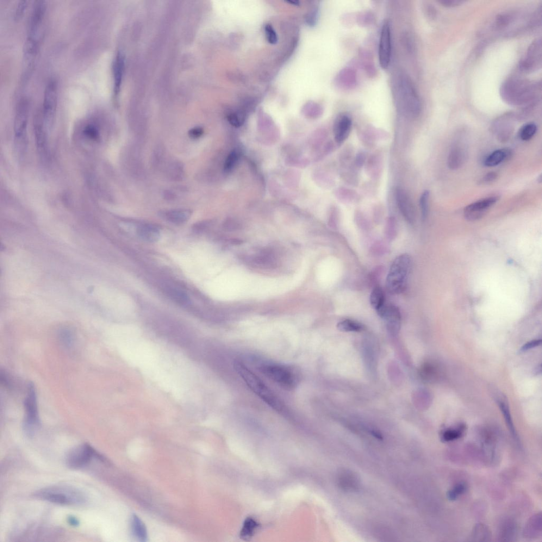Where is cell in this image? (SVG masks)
<instances>
[{
  "label": "cell",
  "instance_id": "d6986e66",
  "mask_svg": "<svg viewBox=\"0 0 542 542\" xmlns=\"http://www.w3.org/2000/svg\"><path fill=\"white\" fill-rule=\"evenodd\" d=\"M352 123L351 118L347 115L341 114L336 118L334 126V138L336 142L341 144L347 139L351 132Z\"/></svg>",
  "mask_w": 542,
  "mask_h": 542
},
{
  "label": "cell",
  "instance_id": "7402d4cb",
  "mask_svg": "<svg viewBox=\"0 0 542 542\" xmlns=\"http://www.w3.org/2000/svg\"><path fill=\"white\" fill-rule=\"evenodd\" d=\"M124 57L123 54L118 52L116 54L113 63V77L114 85V95L117 98L119 95L122 82L124 70Z\"/></svg>",
  "mask_w": 542,
  "mask_h": 542
},
{
  "label": "cell",
  "instance_id": "603a6c76",
  "mask_svg": "<svg viewBox=\"0 0 542 542\" xmlns=\"http://www.w3.org/2000/svg\"><path fill=\"white\" fill-rule=\"evenodd\" d=\"M512 150L509 148L497 149L489 154L484 161V165L487 167H495L507 160L512 155Z\"/></svg>",
  "mask_w": 542,
  "mask_h": 542
},
{
  "label": "cell",
  "instance_id": "e0dca14e",
  "mask_svg": "<svg viewBox=\"0 0 542 542\" xmlns=\"http://www.w3.org/2000/svg\"><path fill=\"white\" fill-rule=\"evenodd\" d=\"M378 314L385 321L386 326L391 333L400 331L401 316L400 309L395 305H387L378 311Z\"/></svg>",
  "mask_w": 542,
  "mask_h": 542
},
{
  "label": "cell",
  "instance_id": "ee69618b",
  "mask_svg": "<svg viewBox=\"0 0 542 542\" xmlns=\"http://www.w3.org/2000/svg\"><path fill=\"white\" fill-rule=\"evenodd\" d=\"M60 338L61 343L67 348L72 346L74 341V336L71 330L65 328L60 333Z\"/></svg>",
  "mask_w": 542,
  "mask_h": 542
},
{
  "label": "cell",
  "instance_id": "db71d44e",
  "mask_svg": "<svg viewBox=\"0 0 542 542\" xmlns=\"http://www.w3.org/2000/svg\"><path fill=\"white\" fill-rule=\"evenodd\" d=\"M366 160L365 155L363 152L359 153L356 159V164L358 167H361L364 164Z\"/></svg>",
  "mask_w": 542,
  "mask_h": 542
},
{
  "label": "cell",
  "instance_id": "e575fe53",
  "mask_svg": "<svg viewBox=\"0 0 542 542\" xmlns=\"http://www.w3.org/2000/svg\"><path fill=\"white\" fill-rule=\"evenodd\" d=\"M167 294L173 301L181 306H186L190 302L189 296L183 291L171 289L167 291Z\"/></svg>",
  "mask_w": 542,
  "mask_h": 542
},
{
  "label": "cell",
  "instance_id": "f546056e",
  "mask_svg": "<svg viewBox=\"0 0 542 542\" xmlns=\"http://www.w3.org/2000/svg\"><path fill=\"white\" fill-rule=\"evenodd\" d=\"M372 307L378 311L385 306V296L382 289L376 286L371 292L370 298Z\"/></svg>",
  "mask_w": 542,
  "mask_h": 542
},
{
  "label": "cell",
  "instance_id": "11a10c76",
  "mask_svg": "<svg viewBox=\"0 0 542 542\" xmlns=\"http://www.w3.org/2000/svg\"><path fill=\"white\" fill-rule=\"evenodd\" d=\"M67 522L68 524L73 527H78L80 525L79 520L73 516H68Z\"/></svg>",
  "mask_w": 542,
  "mask_h": 542
},
{
  "label": "cell",
  "instance_id": "4fadbf2b",
  "mask_svg": "<svg viewBox=\"0 0 542 542\" xmlns=\"http://www.w3.org/2000/svg\"><path fill=\"white\" fill-rule=\"evenodd\" d=\"M514 128V116L509 114L498 118L491 124L490 130L498 141L506 142L513 135Z\"/></svg>",
  "mask_w": 542,
  "mask_h": 542
},
{
  "label": "cell",
  "instance_id": "cb8c5ba5",
  "mask_svg": "<svg viewBox=\"0 0 542 542\" xmlns=\"http://www.w3.org/2000/svg\"><path fill=\"white\" fill-rule=\"evenodd\" d=\"M137 234L142 241L149 242H157L161 238L159 228L151 224L141 225L137 230Z\"/></svg>",
  "mask_w": 542,
  "mask_h": 542
},
{
  "label": "cell",
  "instance_id": "44dd1931",
  "mask_svg": "<svg viewBox=\"0 0 542 542\" xmlns=\"http://www.w3.org/2000/svg\"><path fill=\"white\" fill-rule=\"evenodd\" d=\"M338 482L341 490L353 492L357 491L360 487V480L358 476L350 470L341 471L338 477Z\"/></svg>",
  "mask_w": 542,
  "mask_h": 542
},
{
  "label": "cell",
  "instance_id": "8fae6325",
  "mask_svg": "<svg viewBox=\"0 0 542 542\" xmlns=\"http://www.w3.org/2000/svg\"><path fill=\"white\" fill-rule=\"evenodd\" d=\"M58 91L57 80L54 78L50 79L46 84L43 94L41 112L43 123L48 130L52 126L57 112Z\"/></svg>",
  "mask_w": 542,
  "mask_h": 542
},
{
  "label": "cell",
  "instance_id": "30bf717a",
  "mask_svg": "<svg viewBox=\"0 0 542 542\" xmlns=\"http://www.w3.org/2000/svg\"><path fill=\"white\" fill-rule=\"evenodd\" d=\"M105 462V458L89 444L84 443L72 448L66 455L65 462L68 468L79 469L88 465L93 458Z\"/></svg>",
  "mask_w": 542,
  "mask_h": 542
},
{
  "label": "cell",
  "instance_id": "6da1fadb",
  "mask_svg": "<svg viewBox=\"0 0 542 542\" xmlns=\"http://www.w3.org/2000/svg\"><path fill=\"white\" fill-rule=\"evenodd\" d=\"M46 6L45 1L37 2L33 9L23 46V59L28 68H32L38 53L42 36Z\"/></svg>",
  "mask_w": 542,
  "mask_h": 542
},
{
  "label": "cell",
  "instance_id": "7c38bea8",
  "mask_svg": "<svg viewBox=\"0 0 542 542\" xmlns=\"http://www.w3.org/2000/svg\"><path fill=\"white\" fill-rule=\"evenodd\" d=\"M500 199V196H490L467 205L464 209L465 220L473 221L481 219L487 210L499 201Z\"/></svg>",
  "mask_w": 542,
  "mask_h": 542
},
{
  "label": "cell",
  "instance_id": "9f6ffc18",
  "mask_svg": "<svg viewBox=\"0 0 542 542\" xmlns=\"http://www.w3.org/2000/svg\"><path fill=\"white\" fill-rule=\"evenodd\" d=\"M286 2L290 3L292 5H296V6L300 5V1H288Z\"/></svg>",
  "mask_w": 542,
  "mask_h": 542
},
{
  "label": "cell",
  "instance_id": "816d5d0a",
  "mask_svg": "<svg viewBox=\"0 0 542 542\" xmlns=\"http://www.w3.org/2000/svg\"><path fill=\"white\" fill-rule=\"evenodd\" d=\"M204 133V130L201 127H196L189 130V136L191 139H197L200 138Z\"/></svg>",
  "mask_w": 542,
  "mask_h": 542
},
{
  "label": "cell",
  "instance_id": "d6a6232c",
  "mask_svg": "<svg viewBox=\"0 0 542 542\" xmlns=\"http://www.w3.org/2000/svg\"><path fill=\"white\" fill-rule=\"evenodd\" d=\"M336 197L343 203H355L359 201V197L356 192L345 188H340L336 192Z\"/></svg>",
  "mask_w": 542,
  "mask_h": 542
},
{
  "label": "cell",
  "instance_id": "c3c4849f",
  "mask_svg": "<svg viewBox=\"0 0 542 542\" xmlns=\"http://www.w3.org/2000/svg\"><path fill=\"white\" fill-rule=\"evenodd\" d=\"M27 7L28 1L27 0H21L18 2L15 12V18L17 20L21 18Z\"/></svg>",
  "mask_w": 542,
  "mask_h": 542
},
{
  "label": "cell",
  "instance_id": "484cf974",
  "mask_svg": "<svg viewBox=\"0 0 542 542\" xmlns=\"http://www.w3.org/2000/svg\"><path fill=\"white\" fill-rule=\"evenodd\" d=\"M542 532V516L537 514L529 520L524 529L525 537L534 539L539 537Z\"/></svg>",
  "mask_w": 542,
  "mask_h": 542
},
{
  "label": "cell",
  "instance_id": "d4e9b609",
  "mask_svg": "<svg viewBox=\"0 0 542 542\" xmlns=\"http://www.w3.org/2000/svg\"><path fill=\"white\" fill-rule=\"evenodd\" d=\"M191 215V211L185 209L166 211L161 214L165 220L176 225H181L188 221Z\"/></svg>",
  "mask_w": 542,
  "mask_h": 542
},
{
  "label": "cell",
  "instance_id": "2e32d148",
  "mask_svg": "<svg viewBox=\"0 0 542 542\" xmlns=\"http://www.w3.org/2000/svg\"><path fill=\"white\" fill-rule=\"evenodd\" d=\"M468 149L465 142L457 141L454 142L448 154L447 165L451 170H457L462 167L468 160Z\"/></svg>",
  "mask_w": 542,
  "mask_h": 542
},
{
  "label": "cell",
  "instance_id": "60d3db41",
  "mask_svg": "<svg viewBox=\"0 0 542 542\" xmlns=\"http://www.w3.org/2000/svg\"><path fill=\"white\" fill-rule=\"evenodd\" d=\"M437 369L435 366L431 363H426L423 364L420 370L421 377L425 381H432L437 376Z\"/></svg>",
  "mask_w": 542,
  "mask_h": 542
},
{
  "label": "cell",
  "instance_id": "7dc6e473",
  "mask_svg": "<svg viewBox=\"0 0 542 542\" xmlns=\"http://www.w3.org/2000/svg\"><path fill=\"white\" fill-rule=\"evenodd\" d=\"M240 153L239 152L234 151L231 154H229L228 158L226 160L225 164V170L226 171H230L234 167V165L239 158Z\"/></svg>",
  "mask_w": 542,
  "mask_h": 542
},
{
  "label": "cell",
  "instance_id": "74e56055",
  "mask_svg": "<svg viewBox=\"0 0 542 542\" xmlns=\"http://www.w3.org/2000/svg\"><path fill=\"white\" fill-rule=\"evenodd\" d=\"M253 261L255 264L263 267L271 268L276 265L275 259L273 254L269 252L261 254L255 257Z\"/></svg>",
  "mask_w": 542,
  "mask_h": 542
},
{
  "label": "cell",
  "instance_id": "836d02e7",
  "mask_svg": "<svg viewBox=\"0 0 542 542\" xmlns=\"http://www.w3.org/2000/svg\"><path fill=\"white\" fill-rule=\"evenodd\" d=\"M337 328L339 331L344 332H360L364 329L362 324L351 320H345L339 322Z\"/></svg>",
  "mask_w": 542,
  "mask_h": 542
},
{
  "label": "cell",
  "instance_id": "ffe728a7",
  "mask_svg": "<svg viewBox=\"0 0 542 542\" xmlns=\"http://www.w3.org/2000/svg\"><path fill=\"white\" fill-rule=\"evenodd\" d=\"M34 129L37 147L40 153L46 155L47 153V132L48 129L43 123L42 113L39 114L35 118Z\"/></svg>",
  "mask_w": 542,
  "mask_h": 542
},
{
  "label": "cell",
  "instance_id": "f907efd6",
  "mask_svg": "<svg viewBox=\"0 0 542 542\" xmlns=\"http://www.w3.org/2000/svg\"><path fill=\"white\" fill-rule=\"evenodd\" d=\"M542 343L541 340H535L527 342L521 348V352H526L533 348L540 346Z\"/></svg>",
  "mask_w": 542,
  "mask_h": 542
},
{
  "label": "cell",
  "instance_id": "7bdbcfd3",
  "mask_svg": "<svg viewBox=\"0 0 542 542\" xmlns=\"http://www.w3.org/2000/svg\"><path fill=\"white\" fill-rule=\"evenodd\" d=\"M430 192L425 190L422 192L420 200V205L422 219L425 220L428 215Z\"/></svg>",
  "mask_w": 542,
  "mask_h": 542
},
{
  "label": "cell",
  "instance_id": "ac0fdd59",
  "mask_svg": "<svg viewBox=\"0 0 542 542\" xmlns=\"http://www.w3.org/2000/svg\"><path fill=\"white\" fill-rule=\"evenodd\" d=\"M395 198L398 207L404 219L408 223H413L415 221V209L407 193L401 188H397L395 191Z\"/></svg>",
  "mask_w": 542,
  "mask_h": 542
},
{
  "label": "cell",
  "instance_id": "f5cc1de1",
  "mask_svg": "<svg viewBox=\"0 0 542 542\" xmlns=\"http://www.w3.org/2000/svg\"><path fill=\"white\" fill-rule=\"evenodd\" d=\"M439 2L445 7H454L462 4L464 1H459V0H440Z\"/></svg>",
  "mask_w": 542,
  "mask_h": 542
},
{
  "label": "cell",
  "instance_id": "6f0895ef",
  "mask_svg": "<svg viewBox=\"0 0 542 542\" xmlns=\"http://www.w3.org/2000/svg\"><path fill=\"white\" fill-rule=\"evenodd\" d=\"M542 174H541V175L538 178V182L541 183L542 182Z\"/></svg>",
  "mask_w": 542,
  "mask_h": 542
},
{
  "label": "cell",
  "instance_id": "4dcf8cb0",
  "mask_svg": "<svg viewBox=\"0 0 542 542\" xmlns=\"http://www.w3.org/2000/svg\"><path fill=\"white\" fill-rule=\"evenodd\" d=\"M378 155H373L367 164V171L373 178L379 177L382 170V160Z\"/></svg>",
  "mask_w": 542,
  "mask_h": 542
},
{
  "label": "cell",
  "instance_id": "b9f144b4",
  "mask_svg": "<svg viewBox=\"0 0 542 542\" xmlns=\"http://www.w3.org/2000/svg\"><path fill=\"white\" fill-rule=\"evenodd\" d=\"M466 489L467 486L465 483H458L447 491L446 494L447 499L450 501H456L461 496L465 493Z\"/></svg>",
  "mask_w": 542,
  "mask_h": 542
},
{
  "label": "cell",
  "instance_id": "5b68a950",
  "mask_svg": "<svg viewBox=\"0 0 542 542\" xmlns=\"http://www.w3.org/2000/svg\"><path fill=\"white\" fill-rule=\"evenodd\" d=\"M258 369L262 375L283 389L294 390L300 383V374L294 367L287 365L263 362L259 365Z\"/></svg>",
  "mask_w": 542,
  "mask_h": 542
},
{
  "label": "cell",
  "instance_id": "ba28073f",
  "mask_svg": "<svg viewBox=\"0 0 542 542\" xmlns=\"http://www.w3.org/2000/svg\"><path fill=\"white\" fill-rule=\"evenodd\" d=\"M28 118L29 101L27 98L23 97L17 105L14 120L16 147L21 155L27 147Z\"/></svg>",
  "mask_w": 542,
  "mask_h": 542
},
{
  "label": "cell",
  "instance_id": "f35d334b",
  "mask_svg": "<svg viewBox=\"0 0 542 542\" xmlns=\"http://www.w3.org/2000/svg\"><path fill=\"white\" fill-rule=\"evenodd\" d=\"M516 527L514 523L511 521L506 522L502 525L500 530V538L504 541H509L513 539L516 534Z\"/></svg>",
  "mask_w": 542,
  "mask_h": 542
},
{
  "label": "cell",
  "instance_id": "1f68e13d",
  "mask_svg": "<svg viewBox=\"0 0 542 542\" xmlns=\"http://www.w3.org/2000/svg\"><path fill=\"white\" fill-rule=\"evenodd\" d=\"M465 431V426L463 425L458 427L448 428L441 433V440L444 442L456 441L462 437Z\"/></svg>",
  "mask_w": 542,
  "mask_h": 542
},
{
  "label": "cell",
  "instance_id": "681fc988",
  "mask_svg": "<svg viewBox=\"0 0 542 542\" xmlns=\"http://www.w3.org/2000/svg\"><path fill=\"white\" fill-rule=\"evenodd\" d=\"M498 174L495 172H489L484 176L483 177L480 181V183L482 184H487L495 181L497 179Z\"/></svg>",
  "mask_w": 542,
  "mask_h": 542
},
{
  "label": "cell",
  "instance_id": "f6af8a7d",
  "mask_svg": "<svg viewBox=\"0 0 542 542\" xmlns=\"http://www.w3.org/2000/svg\"><path fill=\"white\" fill-rule=\"evenodd\" d=\"M264 30L267 41L269 42L270 44H276L278 42V37L275 29L273 28L272 25L270 24H266Z\"/></svg>",
  "mask_w": 542,
  "mask_h": 542
},
{
  "label": "cell",
  "instance_id": "277c9868",
  "mask_svg": "<svg viewBox=\"0 0 542 542\" xmlns=\"http://www.w3.org/2000/svg\"><path fill=\"white\" fill-rule=\"evenodd\" d=\"M537 85L519 78L508 80L502 84L501 94L503 100L514 106L524 105L533 101L538 94Z\"/></svg>",
  "mask_w": 542,
  "mask_h": 542
},
{
  "label": "cell",
  "instance_id": "9a60e30c",
  "mask_svg": "<svg viewBox=\"0 0 542 542\" xmlns=\"http://www.w3.org/2000/svg\"><path fill=\"white\" fill-rule=\"evenodd\" d=\"M542 65L541 39L534 40L529 47L526 57L521 61V70L525 72H532L539 70Z\"/></svg>",
  "mask_w": 542,
  "mask_h": 542
},
{
  "label": "cell",
  "instance_id": "f1b7e54d",
  "mask_svg": "<svg viewBox=\"0 0 542 542\" xmlns=\"http://www.w3.org/2000/svg\"><path fill=\"white\" fill-rule=\"evenodd\" d=\"M498 404H499L500 407L501 408L502 413L504 417V420H505L507 426L509 430V432L511 435H512V437L513 438L515 441H516L517 443H519L520 441L518 435V434H517L516 429L513 422L512 416H511L510 410L507 404L505 402H503L500 401L499 402H498Z\"/></svg>",
  "mask_w": 542,
  "mask_h": 542
},
{
  "label": "cell",
  "instance_id": "8d00e7d4",
  "mask_svg": "<svg viewBox=\"0 0 542 542\" xmlns=\"http://www.w3.org/2000/svg\"><path fill=\"white\" fill-rule=\"evenodd\" d=\"M472 538L476 541H487L490 538V532L487 526L478 524L473 529Z\"/></svg>",
  "mask_w": 542,
  "mask_h": 542
},
{
  "label": "cell",
  "instance_id": "8992f818",
  "mask_svg": "<svg viewBox=\"0 0 542 542\" xmlns=\"http://www.w3.org/2000/svg\"><path fill=\"white\" fill-rule=\"evenodd\" d=\"M38 499L61 505L78 506L86 503L87 498L83 492L68 486H54L36 492Z\"/></svg>",
  "mask_w": 542,
  "mask_h": 542
},
{
  "label": "cell",
  "instance_id": "9c48e42d",
  "mask_svg": "<svg viewBox=\"0 0 542 542\" xmlns=\"http://www.w3.org/2000/svg\"><path fill=\"white\" fill-rule=\"evenodd\" d=\"M25 416L22 423L23 431L27 437L32 438L40 425L37 407L36 391L33 383L28 385L27 395L24 402Z\"/></svg>",
  "mask_w": 542,
  "mask_h": 542
},
{
  "label": "cell",
  "instance_id": "3957f363",
  "mask_svg": "<svg viewBox=\"0 0 542 542\" xmlns=\"http://www.w3.org/2000/svg\"><path fill=\"white\" fill-rule=\"evenodd\" d=\"M394 93L397 110L401 115L416 118L421 114L422 105L415 87L407 74L398 75Z\"/></svg>",
  "mask_w": 542,
  "mask_h": 542
},
{
  "label": "cell",
  "instance_id": "4316f807",
  "mask_svg": "<svg viewBox=\"0 0 542 542\" xmlns=\"http://www.w3.org/2000/svg\"><path fill=\"white\" fill-rule=\"evenodd\" d=\"M131 529L134 537L140 542L147 541L148 535L147 528L144 523L136 515H133L131 519Z\"/></svg>",
  "mask_w": 542,
  "mask_h": 542
},
{
  "label": "cell",
  "instance_id": "ab89813d",
  "mask_svg": "<svg viewBox=\"0 0 542 542\" xmlns=\"http://www.w3.org/2000/svg\"><path fill=\"white\" fill-rule=\"evenodd\" d=\"M82 134L85 138L93 141H97L100 139V132L95 124H86L82 130Z\"/></svg>",
  "mask_w": 542,
  "mask_h": 542
},
{
  "label": "cell",
  "instance_id": "7a4b0ae2",
  "mask_svg": "<svg viewBox=\"0 0 542 542\" xmlns=\"http://www.w3.org/2000/svg\"><path fill=\"white\" fill-rule=\"evenodd\" d=\"M234 367L247 387L261 401L278 412H282L284 411V404L275 391H273L262 379L249 369L242 361L235 360L234 362Z\"/></svg>",
  "mask_w": 542,
  "mask_h": 542
},
{
  "label": "cell",
  "instance_id": "83f0119b",
  "mask_svg": "<svg viewBox=\"0 0 542 542\" xmlns=\"http://www.w3.org/2000/svg\"><path fill=\"white\" fill-rule=\"evenodd\" d=\"M338 80L339 85L342 88L347 89L353 88L357 82L356 72L351 68H345L339 74Z\"/></svg>",
  "mask_w": 542,
  "mask_h": 542
},
{
  "label": "cell",
  "instance_id": "52a82bcc",
  "mask_svg": "<svg viewBox=\"0 0 542 542\" xmlns=\"http://www.w3.org/2000/svg\"><path fill=\"white\" fill-rule=\"evenodd\" d=\"M411 265L412 259L407 254L400 255L392 261L385 283L390 294H401L406 289Z\"/></svg>",
  "mask_w": 542,
  "mask_h": 542
},
{
  "label": "cell",
  "instance_id": "d590c367",
  "mask_svg": "<svg viewBox=\"0 0 542 542\" xmlns=\"http://www.w3.org/2000/svg\"><path fill=\"white\" fill-rule=\"evenodd\" d=\"M538 127L534 122H528L522 126L519 131L520 138L523 141L531 140L537 133Z\"/></svg>",
  "mask_w": 542,
  "mask_h": 542
},
{
  "label": "cell",
  "instance_id": "5bb4252c",
  "mask_svg": "<svg viewBox=\"0 0 542 542\" xmlns=\"http://www.w3.org/2000/svg\"><path fill=\"white\" fill-rule=\"evenodd\" d=\"M391 35L390 24L388 20L385 21L381 29L379 48L380 64L383 69L389 67L391 58Z\"/></svg>",
  "mask_w": 542,
  "mask_h": 542
},
{
  "label": "cell",
  "instance_id": "bcb514c9",
  "mask_svg": "<svg viewBox=\"0 0 542 542\" xmlns=\"http://www.w3.org/2000/svg\"><path fill=\"white\" fill-rule=\"evenodd\" d=\"M257 524L256 522L252 519H249L245 522L244 528L242 529V535L245 538L250 537L256 528Z\"/></svg>",
  "mask_w": 542,
  "mask_h": 542
}]
</instances>
